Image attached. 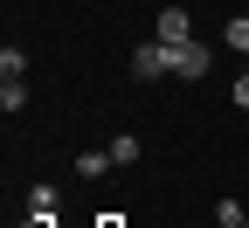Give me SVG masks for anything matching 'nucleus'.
I'll use <instances>...</instances> for the list:
<instances>
[{
    "label": "nucleus",
    "mask_w": 249,
    "mask_h": 228,
    "mask_svg": "<svg viewBox=\"0 0 249 228\" xmlns=\"http://www.w3.org/2000/svg\"><path fill=\"white\" fill-rule=\"evenodd\" d=\"M166 62H173L180 83H201V76L214 70V49H208V42H180V49H166Z\"/></svg>",
    "instance_id": "2"
},
{
    "label": "nucleus",
    "mask_w": 249,
    "mask_h": 228,
    "mask_svg": "<svg viewBox=\"0 0 249 228\" xmlns=\"http://www.w3.org/2000/svg\"><path fill=\"white\" fill-rule=\"evenodd\" d=\"M21 228H55V214H28V221H21Z\"/></svg>",
    "instance_id": "12"
},
{
    "label": "nucleus",
    "mask_w": 249,
    "mask_h": 228,
    "mask_svg": "<svg viewBox=\"0 0 249 228\" xmlns=\"http://www.w3.org/2000/svg\"><path fill=\"white\" fill-rule=\"evenodd\" d=\"M104 152H111V166H132V159H139V139H132V132H118Z\"/></svg>",
    "instance_id": "4"
},
{
    "label": "nucleus",
    "mask_w": 249,
    "mask_h": 228,
    "mask_svg": "<svg viewBox=\"0 0 249 228\" xmlns=\"http://www.w3.org/2000/svg\"><path fill=\"white\" fill-rule=\"evenodd\" d=\"M97 228H124V221H118V214H104V221H97Z\"/></svg>",
    "instance_id": "13"
},
{
    "label": "nucleus",
    "mask_w": 249,
    "mask_h": 228,
    "mask_svg": "<svg viewBox=\"0 0 249 228\" xmlns=\"http://www.w3.org/2000/svg\"><path fill=\"white\" fill-rule=\"evenodd\" d=\"M152 42H166V49L194 42V21H187V7H160V28H152Z\"/></svg>",
    "instance_id": "3"
},
{
    "label": "nucleus",
    "mask_w": 249,
    "mask_h": 228,
    "mask_svg": "<svg viewBox=\"0 0 249 228\" xmlns=\"http://www.w3.org/2000/svg\"><path fill=\"white\" fill-rule=\"evenodd\" d=\"M229 49L249 55V14H229Z\"/></svg>",
    "instance_id": "7"
},
{
    "label": "nucleus",
    "mask_w": 249,
    "mask_h": 228,
    "mask_svg": "<svg viewBox=\"0 0 249 228\" xmlns=\"http://www.w3.org/2000/svg\"><path fill=\"white\" fill-rule=\"evenodd\" d=\"M235 104H242V111H249V70H242V76H235Z\"/></svg>",
    "instance_id": "11"
},
{
    "label": "nucleus",
    "mask_w": 249,
    "mask_h": 228,
    "mask_svg": "<svg viewBox=\"0 0 249 228\" xmlns=\"http://www.w3.org/2000/svg\"><path fill=\"white\" fill-rule=\"evenodd\" d=\"M21 70H28V55L7 42V49H0V83H7V76H21Z\"/></svg>",
    "instance_id": "8"
},
{
    "label": "nucleus",
    "mask_w": 249,
    "mask_h": 228,
    "mask_svg": "<svg viewBox=\"0 0 249 228\" xmlns=\"http://www.w3.org/2000/svg\"><path fill=\"white\" fill-rule=\"evenodd\" d=\"M124 70H132V83H160V76H173V62H166V42H139L132 55H124Z\"/></svg>",
    "instance_id": "1"
},
{
    "label": "nucleus",
    "mask_w": 249,
    "mask_h": 228,
    "mask_svg": "<svg viewBox=\"0 0 249 228\" xmlns=\"http://www.w3.org/2000/svg\"><path fill=\"white\" fill-rule=\"evenodd\" d=\"M0 111H28V90H21V76H7V83H0Z\"/></svg>",
    "instance_id": "6"
},
{
    "label": "nucleus",
    "mask_w": 249,
    "mask_h": 228,
    "mask_svg": "<svg viewBox=\"0 0 249 228\" xmlns=\"http://www.w3.org/2000/svg\"><path fill=\"white\" fill-rule=\"evenodd\" d=\"M76 173H83V180H104V173H111V152H83Z\"/></svg>",
    "instance_id": "5"
},
{
    "label": "nucleus",
    "mask_w": 249,
    "mask_h": 228,
    "mask_svg": "<svg viewBox=\"0 0 249 228\" xmlns=\"http://www.w3.org/2000/svg\"><path fill=\"white\" fill-rule=\"evenodd\" d=\"M28 214H55V187H49V180H42L35 193H28Z\"/></svg>",
    "instance_id": "9"
},
{
    "label": "nucleus",
    "mask_w": 249,
    "mask_h": 228,
    "mask_svg": "<svg viewBox=\"0 0 249 228\" xmlns=\"http://www.w3.org/2000/svg\"><path fill=\"white\" fill-rule=\"evenodd\" d=\"M214 228H249V214H242L235 201H222V208H214Z\"/></svg>",
    "instance_id": "10"
}]
</instances>
